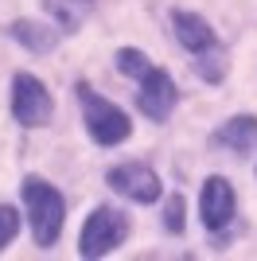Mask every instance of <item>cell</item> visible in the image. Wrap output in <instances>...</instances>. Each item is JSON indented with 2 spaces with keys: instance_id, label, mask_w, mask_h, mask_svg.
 <instances>
[{
  "instance_id": "cell-1",
  "label": "cell",
  "mask_w": 257,
  "mask_h": 261,
  "mask_svg": "<svg viewBox=\"0 0 257 261\" xmlns=\"http://www.w3.org/2000/svg\"><path fill=\"white\" fill-rule=\"evenodd\" d=\"M117 70L140 82V90H137L140 113H148L152 121H164L171 109H175V98H179V94H175L171 74H168V70H160V66H152L140 51L121 47V51H117Z\"/></svg>"
},
{
  "instance_id": "cell-2",
  "label": "cell",
  "mask_w": 257,
  "mask_h": 261,
  "mask_svg": "<svg viewBox=\"0 0 257 261\" xmlns=\"http://www.w3.org/2000/svg\"><path fill=\"white\" fill-rule=\"evenodd\" d=\"M171 28H175V39L187 47V55L195 59V70L207 78V82H222L226 74V47L218 43L214 28H207L203 16L195 12H171Z\"/></svg>"
},
{
  "instance_id": "cell-3",
  "label": "cell",
  "mask_w": 257,
  "mask_h": 261,
  "mask_svg": "<svg viewBox=\"0 0 257 261\" xmlns=\"http://www.w3.org/2000/svg\"><path fill=\"white\" fill-rule=\"evenodd\" d=\"M23 203H28V215H32V234H35V246H55L59 234H63V195L55 191L47 179L39 175H28L23 179Z\"/></svg>"
},
{
  "instance_id": "cell-4",
  "label": "cell",
  "mask_w": 257,
  "mask_h": 261,
  "mask_svg": "<svg viewBox=\"0 0 257 261\" xmlns=\"http://www.w3.org/2000/svg\"><path fill=\"white\" fill-rule=\"evenodd\" d=\"M78 101H82V113H86V129L97 144H121L133 133V121H128L125 109H117L113 101L97 98L90 82H78Z\"/></svg>"
},
{
  "instance_id": "cell-5",
  "label": "cell",
  "mask_w": 257,
  "mask_h": 261,
  "mask_svg": "<svg viewBox=\"0 0 257 261\" xmlns=\"http://www.w3.org/2000/svg\"><path fill=\"white\" fill-rule=\"evenodd\" d=\"M125 238H128V218L117 207H97L94 215L86 218L78 250H82V257H101V253L117 250Z\"/></svg>"
},
{
  "instance_id": "cell-6",
  "label": "cell",
  "mask_w": 257,
  "mask_h": 261,
  "mask_svg": "<svg viewBox=\"0 0 257 261\" xmlns=\"http://www.w3.org/2000/svg\"><path fill=\"white\" fill-rule=\"evenodd\" d=\"M55 113V101L47 94L39 78L32 74H16L12 78V117L20 121L23 129H35V125H47Z\"/></svg>"
},
{
  "instance_id": "cell-7",
  "label": "cell",
  "mask_w": 257,
  "mask_h": 261,
  "mask_svg": "<svg viewBox=\"0 0 257 261\" xmlns=\"http://www.w3.org/2000/svg\"><path fill=\"white\" fill-rule=\"evenodd\" d=\"M106 184L113 191H121L125 199H133V203H156L160 199V175L148 164H121L106 175Z\"/></svg>"
},
{
  "instance_id": "cell-8",
  "label": "cell",
  "mask_w": 257,
  "mask_h": 261,
  "mask_svg": "<svg viewBox=\"0 0 257 261\" xmlns=\"http://www.w3.org/2000/svg\"><path fill=\"white\" fill-rule=\"evenodd\" d=\"M234 207H238V195L234 187L226 184L222 175H211L203 184V195H199V215H203V226L207 230H222L230 218H234Z\"/></svg>"
},
{
  "instance_id": "cell-9",
  "label": "cell",
  "mask_w": 257,
  "mask_h": 261,
  "mask_svg": "<svg viewBox=\"0 0 257 261\" xmlns=\"http://www.w3.org/2000/svg\"><path fill=\"white\" fill-rule=\"evenodd\" d=\"M214 141L226 144V148H234V152H249L257 144V117H249V113H242V117L226 121L222 129L214 133Z\"/></svg>"
},
{
  "instance_id": "cell-10",
  "label": "cell",
  "mask_w": 257,
  "mask_h": 261,
  "mask_svg": "<svg viewBox=\"0 0 257 261\" xmlns=\"http://www.w3.org/2000/svg\"><path fill=\"white\" fill-rule=\"evenodd\" d=\"M12 39H20L28 51H51L59 43V28H47V23H32V20H16L8 28Z\"/></svg>"
},
{
  "instance_id": "cell-11",
  "label": "cell",
  "mask_w": 257,
  "mask_h": 261,
  "mask_svg": "<svg viewBox=\"0 0 257 261\" xmlns=\"http://www.w3.org/2000/svg\"><path fill=\"white\" fill-rule=\"evenodd\" d=\"M47 8L59 16V23H66L70 32L78 28V20H82L86 12L94 8V0H47Z\"/></svg>"
},
{
  "instance_id": "cell-12",
  "label": "cell",
  "mask_w": 257,
  "mask_h": 261,
  "mask_svg": "<svg viewBox=\"0 0 257 261\" xmlns=\"http://www.w3.org/2000/svg\"><path fill=\"white\" fill-rule=\"evenodd\" d=\"M16 230H20V215H16L12 207H0V250L16 238Z\"/></svg>"
},
{
  "instance_id": "cell-13",
  "label": "cell",
  "mask_w": 257,
  "mask_h": 261,
  "mask_svg": "<svg viewBox=\"0 0 257 261\" xmlns=\"http://www.w3.org/2000/svg\"><path fill=\"white\" fill-rule=\"evenodd\" d=\"M164 226H168L171 234H179V230H183V195H171V199H168V215H164Z\"/></svg>"
}]
</instances>
